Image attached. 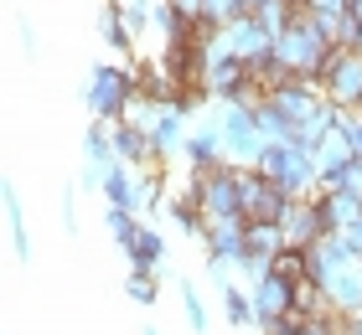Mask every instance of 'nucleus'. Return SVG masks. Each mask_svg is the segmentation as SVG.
<instances>
[{"mask_svg":"<svg viewBox=\"0 0 362 335\" xmlns=\"http://www.w3.org/2000/svg\"><path fill=\"white\" fill-rule=\"evenodd\" d=\"M254 119H259V134H264L269 145H285V140H295V124H290L285 114H279V109L269 104V98H264V104H254Z\"/></svg>","mask_w":362,"mask_h":335,"instance_id":"23","label":"nucleus"},{"mask_svg":"<svg viewBox=\"0 0 362 335\" xmlns=\"http://www.w3.org/2000/svg\"><path fill=\"white\" fill-rule=\"evenodd\" d=\"M0 201H6V232H11V253H16V263H31V238H26V207H21V191H16V181H11V176L0 181Z\"/></svg>","mask_w":362,"mask_h":335,"instance_id":"14","label":"nucleus"},{"mask_svg":"<svg viewBox=\"0 0 362 335\" xmlns=\"http://www.w3.org/2000/svg\"><path fill=\"white\" fill-rule=\"evenodd\" d=\"M223 320L233 330H259V310H254L249 284H228L223 289Z\"/></svg>","mask_w":362,"mask_h":335,"instance_id":"16","label":"nucleus"},{"mask_svg":"<svg viewBox=\"0 0 362 335\" xmlns=\"http://www.w3.org/2000/svg\"><path fill=\"white\" fill-rule=\"evenodd\" d=\"M259 171H264L285 196H316V181H321L316 155H310L305 145H295V140L269 145V150H264V160H259Z\"/></svg>","mask_w":362,"mask_h":335,"instance_id":"3","label":"nucleus"},{"mask_svg":"<svg viewBox=\"0 0 362 335\" xmlns=\"http://www.w3.org/2000/svg\"><path fill=\"white\" fill-rule=\"evenodd\" d=\"M249 294H254V310H259V335H264L269 325H279V320L295 310V284H285L279 274L249 284Z\"/></svg>","mask_w":362,"mask_h":335,"instance_id":"8","label":"nucleus"},{"mask_svg":"<svg viewBox=\"0 0 362 335\" xmlns=\"http://www.w3.org/2000/svg\"><path fill=\"white\" fill-rule=\"evenodd\" d=\"M176 299H181V315H187V325L202 335V330H207V305H202V294H197V284H192V279H176Z\"/></svg>","mask_w":362,"mask_h":335,"instance_id":"24","label":"nucleus"},{"mask_svg":"<svg viewBox=\"0 0 362 335\" xmlns=\"http://www.w3.org/2000/svg\"><path fill=\"white\" fill-rule=\"evenodd\" d=\"M202 263H207V279H212V284H218V289H228V284H243V279H238V258H223V253H207Z\"/></svg>","mask_w":362,"mask_h":335,"instance_id":"26","label":"nucleus"},{"mask_svg":"<svg viewBox=\"0 0 362 335\" xmlns=\"http://www.w3.org/2000/svg\"><path fill=\"white\" fill-rule=\"evenodd\" d=\"M104 201H109V207H129V212H135V165H114V171H109V181H104Z\"/></svg>","mask_w":362,"mask_h":335,"instance_id":"21","label":"nucleus"},{"mask_svg":"<svg viewBox=\"0 0 362 335\" xmlns=\"http://www.w3.org/2000/svg\"><path fill=\"white\" fill-rule=\"evenodd\" d=\"M310 155H316V165H321V171H347V165L357 160V150H352V140H347V129H326L321 134V145L316 150H310Z\"/></svg>","mask_w":362,"mask_h":335,"instance_id":"15","label":"nucleus"},{"mask_svg":"<svg viewBox=\"0 0 362 335\" xmlns=\"http://www.w3.org/2000/svg\"><path fill=\"white\" fill-rule=\"evenodd\" d=\"M290 238H285V227H279V222H249V232H243V253H249V258H269L274 263V253H279V248H285ZM238 253V258H243Z\"/></svg>","mask_w":362,"mask_h":335,"instance_id":"17","label":"nucleus"},{"mask_svg":"<svg viewBox=\"0 0 362 335\" xmlns=\"http://www.w3.org/2000/svg\"><path fill=\"white\" fill-rule=\"evenodd\" d=\"M223 37H228V52L243 57V62H259V57L274 52V37L259 26V16H238V21H228Z\"/></svg>","mask_w":362,"mask_h":335,"instance_id":"11","label":"nucleus"},{"mask_svg":"<svg viewBox=\"0 0 362 335\" xmlns=\"http://www.w3.org/2000/svg\"><path fill=\"white\" fill-rule=\"evenodd\" d=\"M124 258H129V268H145V274H151V268L166 258V238H160V227L145 222V227L135 232V243L124 248Z\"/></svg>","mask_w":362,"mask_h":335,"instance_id":"18","label":"nucleus"},{"mask_svg":"<svg viewBox=\"0 0 362 335\" xmlns=\"http://www.w3.org/2000/svg\"><path fill=\"white\" fill-rule=\"evenodd\" d=\"M140 335H160V330H156V325H140Z\"/></svg>","mask_w":362,"mask_h":335,"instance_id":"33","label":"nucleus"},{"mask_svg":"<svg viewBox=\"0 0 362 335\" xmlns=\"http://www.w3.org/2000/svg\"><path fill=\"white\" fill-rule=\"evenodd\" d=\"M316 279H321L326 299H332L341 315L362 310V258H337V263L316 268Z\"/></svg>","mask_w":362,"mask_h":335,"instance_id":"7","label":"nucleus"},{"mask_svg":"<svg viewBox=\"0 0 362 335\" xmlns=\"http://www.w3.org/2000/svg\"><path fill=\"white\" fill-rule=\"evenodd\" d=\"M57 217H62V232H78V186H62V196H57Z\"/></svg>","mask_w":362,"mask_h":335,"instance_id":"28","label":"nucleus"},{"mask_svg":"<svg viewBox=\"0 0 362 335\" xmlns=\"http://www.w3.org/2000/svg\"><path fill=\"white\" fill-rule=\"evenodd\" d=\"M269 274H279L285 284H300V279H316L310 274V248H300V243H285L274 253V263H269Z\"/></svg>","mask_w":362,"mask_h":335,"instance_id":"20","label":"nucleus"},{"mask_svg":"<svg viewBox=\"0 0 362 335\" xmlns=\"http://www.w3.org/2000/svg\"><path fill=\"white\" fill-rule=\"evenodd\" d=\"M279 227H285V238L290 243H316L321 238V232H326V217H321V201L316 196H295L290 201V212H285V222H279Z\"/></svg>","mask_w":362,"mask_h":335,"instance_id":"12","label":"nucleus"},{"mask_svg":"<svg viewBox=\"0 0 362 335\" xmlns=\"http://www.w3.org/2000/svg\"><path fill=\"white\" fill-rule=\"evenodd\" d=\"M119 6H140V0H119Z\"/></svg>","mask_w":362,"mask_h":335,"instance_id":"34","label":"nucleus"},{"mask_svg":"<svg viewBox=\"0 0 362 335\" xmlns=\"http://www.w3.org/2000/svg\"><path fill=\"white\" fill-rule=\"evenodd\" d=\"M243 232H249V217L243 212H228V217H207L202 238H197V248L207 253H223V258H238L243 253Z\"/></svg>","mask_w":362,"mask_h":335,"instance_id":"9","label":"nucleus"},{"mask_svg":"<svg viewBox=\"0 0 362 335\" xmlns=\"http://www.w3.org/2000/svg\"><path fill=\"white\" fill-rule=\"evenodd\" d=\"M341 232H347V243H352V253L362 258V217H357V222H352V227H341Z\"/></svg>","mask_w":362,"mask_h":335,"instance_id":"31","label":"nucleus"},{"mask_svg":"<svg viewBox=\"0 0 362 335\" xmlns=\"http://www.w3.org/2000/svg\"><path fill=\"white\" fill-rule=\"evenodd\" d=\"M238 196H243V217H249V222H285V212L295 201V196L279 191L259 165H238Z\"/></svg>","mask_w":362,"mask_h":335,"instance_id":"5","label":"nucleus"},{"mask_svg":"<svg viewBox=\"0 0 362 335\" xmlns=\"http://www.w3.org/2000/svg\"><path fill=\"white\" fill-rule=\"evenodd\" d=\"M124 294L135 299V305H156V299H160V279H156V274H145V268H129Z\"/></svg>","mask_w":362,"mask_h":335,"instance_id":"25","label":"nucleus"},{"mask_svg":"<svg viewBox=\"0 0 362 335\" xmlns=\"http://www.w3.org/2000/svg\"><path fill=\"white\" fill-rule=\"evenodd\" d=\"M140 93V57H119V62H98L88 73V114L93 119H124V109Z\"/></svg>","mask_w":362,"mask_h":335,"instance_id":"1","label":"nucleus"},{"mask_svg":"<svg viewBox=\"0 0 362 335\" xmlns=\"http://www.w3.org/2000/svg\"><path fill=\"white\" fill-rule=\"evenodd\" d=\"M171 6H176L181 16H192V21H197V16H202V0H171Z\"/></svg>","mask_w":362,"mask_h":335,"instance_id":"32","label":"nucleus"},{"mask_svg":"<svg viewBox=\"0 0 362 335\" xmlns=\"http://www.w3.org/2000/svg\"><path fill=\"white\" fill-rule=\"evenodd\" d=\"M104 227H109V238L119 243V253H124V248L135 243V232L145 227V217L129 212V207H109V212H104Z\"/></svg>","mask_w":362,"mask_h":335,"instance_id":"22","label":"nucleus"},{"mask_svg":"<svg viewBox=\"0 0 362 335\" xmlns=\"http://www.w3.org/2000/svg\"><path fill=\"white\" fill-rule=\"evenodd\" d=\"M274 57L285 62L295 78H321L326 57H332V37H326V26L316 21V16H295V21L279 31Z\"/></svg>","mask_w":362,"mask_h":335,"instance_id":"2","label":"nucleus"},{"mask_svg":"<svg viewBox=\"0 0 362 335\" xmlns=\"http://www.w3.org/2000/svg\"><path fill=\"white\" fill-rule=\"evenodd\" d=\"M16 42H21L26 57H37V26H31L26 16H16Z\"/></svg>","mask_w":362,"mask_h":335,"instance_id":"29","label":"nucleus"},{"mask_svg":"<svg viewBox=\"0 0 362 335\" xmlns=\"http://www.w3.org/2000/svg\"><path fill=\"white\" fill-rule=\"evenodd\" d=\"M316 201H321L326 232H341V227H352L357 217H362V196L357 191H337V196H316Z\"/></svg>","mask_w":362,"mask_h":335,"instance_id":"19","label":"nucleus"},{"mask_svg":"<svg viewBox=\"0 0 362 335\" xmlns=\"http://www.w3.org/2000/svg\"><path fill=\"white\" fill-rule=\"evenodd\" d=\"M187 165L192 171H218V165H228V150H223V129L218 119H207V124H192L187 129Z\"/></svg>","mask_w":362,"mask_h":335,"instance_id":"10","label":"nucleus"},{"mask_svg":"<svg viewBox=\"0 0 362 335\" xmlns=\"http://www.w3.org/2000/svg\"><path fill=\"white\" fill-rule=\"evenodd\" d=\"M202 16H207V21H218V26H228V21H238V16H243V0H202Z\"/></svg>","mask_w":362,"mask_h":335,"instance_id":"27","label":"nucleus"},{"mask_svg":"<svg viewBox=\"0 0 362 335\" xmlns=\"http://www.w3.org/2000/svg\"><path fill=\"white\" fill-rule=\"evenodd\" d=\"M98 42H104L109 52H119V57H135V42H140V37L129 31L119 0H104V6H98Z\"/></svg>","mask_w":362,"mask_h":335,"instance_id":"13","label":"nucleus"},{"mask_svg":"<svg viewBox=\"0 0 362 335\" xmlns=\"http://www.w3.org/2000/svg\"><path fill=\"white\" fill-rule=\"evenodd\" d=\"M321 88L337 109H362V52L352 47H332L326 57V73H321Z\"/></svg>","mask_w":362,"mask_h":335,"instance_id":"6","label":"nucleus"},{"mask_svg":"<svg viewBox=\"0 0 362 335\" xmlns=\"http://www.w3.org/2000/svg\"><path fill=\"white\" fill-rule=\"evenodd\" d=\"M151 274H156L160 284H176V279H181V274H176V268H171V258H160V263L151 268Z\"/></svg>","mask_w":362,"mask_h":335,"instance_id":"30","label":"nucleus"},{"mask_svg":"<svg viewBox=\"0 0 362 335\" xmlns=\"http://www.w3.org/2000/svg\"><path fill=\"white\" fill-rule=\"evenodd\" d=\"M218 129H223V150H228V165H259V160H264L269 140L259 134L254 104H223V109H218Z\"/></svg>","mask_w":362,"mask_h":335,"instance_id":"4","label":"nucleus"}]
</instances>
